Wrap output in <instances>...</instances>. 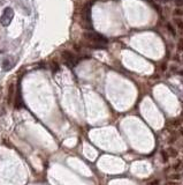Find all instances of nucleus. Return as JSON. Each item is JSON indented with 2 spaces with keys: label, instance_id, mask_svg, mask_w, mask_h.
Returning <instances> with one entry per match:
<instances>
[{
  "label": "nucleus",
  "instance_id": "1",
  "mask_svg": "<svg viewBox=\"0 0 183 185\" xmlns=\"http://www.w3.org/2000/svg\"><path fill=\"white\" fill-rule=\"evenodd\" d=\"M13 18H14V11H13L11 7L5 8L4 13H3L1 18H0V23L4 25V27H7V25L12 22Z\"/></svg>",
  "mask_w": 183,
  "mask_h": 185
},
{
  "label": "nucleus",
  "instance_id": "2",
  "mask_svg": "<svg viewBox=\"0 0 183 185\" xmlns=\"http://www.w3.org/2000/svg\"><path fill=\"white\" fill-rule=\"evenodd\" d=\"M62 57H64L65 63H66L68 66L73 67V66L76 64V60H75V56L71 53V51H64V52H62Z\"/></svg>",
  "mask_w": 183,
  "mask_h": 185
},
{
  "label": "nucleus",
  "instance_id": "3",
  "mask_svg": "<svg viewBox=\"0 0 183 185\" xmlns=\"http://www.w3.org/2000/svg\"><path fill=\"white\" fill-rule=\"evenodd\" d=\"M12 67H13V63L11 61V59H5L4 63H3V68H4V71H9Z\"/></svg>",
  "mask_w": 183,
  "mask_h": 185
},
{
  "label": "nucleus",
  "instance_id": "4",
  "mask_svg": "<svg viewBox=\"0 0 183 185\" xmlns=\"http://www.w3.org/2000/svg\"><path fill=\"white\" fill-rule=\"evenodd\" d=\"M13 88H14L13 85L9 86V95H8V101H9V102H11L12 98H13Z\"/></svg>",
  "mask_w": 183,
  "mask_h": 185
},
{
  "label": "nucleus",
  "instance_id": "5",
  "mask_svg": "<svg viewBox=\"0 0 183 185\" xmlns=\"http://www.w3.org/2000/svg\"><path fill=\"white\" fill-rule=\"evenodd\" d=\"M182 177L181 175H179V174H173V175H170V176H168V178H170V179H180V178Z\"/></svg>",
  "mask_w": 183,
  "mask_h": 185
},
{
  "label": "nucleus",
  "instance_id": "6",
  "mask_svg": "<svg viewBox=\"0 0 183 185\" xmlns=\"http://www.w3.org/2000/svg\"><path fill=\"white\" fill-rule=\"evenodd\" d=\"M167 153H170V154H169L170 156H176L177 152H176L175 149H173V148H168V149H167Z\"/></svg>",
  "mask_w": 183,
  "mask_h": 185
},
{
  "label": "nucleus",
  "instance_id": "7",
  "mask_svg": "<svg viewBox=\"0 0 183 185\" xmlns=\"http://www.w3.org/2000/svg\"><path fill=\"white\" fill-rule=\"evenodd\" d=\"M175 23H176V25H177L179 28H183V22H182V20H180V19H176V20H175Z\"/></svg>",
  "mask_w": 183,
  "mask_h": 185
},
{
  "label": "nucleus",
  "instance_id": "8",
  "mask_svg": "<svg viewBox=\"0 0 183 185\" xmlns=\"http://www.w3.org/2000/svg\"><path fill=\"white\" fill-rule=\"evenodd\" d=\"M161 156H162V159H164V161H165V162L168 160V155L166 154V152H161Z\"/></svg>",
  "mask_w": 183,
  "mask_h": 185
},
{
  "label": "nucleus",
  "instance_id": "9",
  "mask_svg": "<svg viewBox=\"0 0 183 185\" xmlns=\"http://www.w3.org/2000/svg\"><path fill=\"white\" fill-rule=\"evenodd\" d=\"M176 5H177V6H182V5H183V0H177V1H176Z\"/></svg>",
  "mask_w": 183,
  "mask_h": 185
},
{
  "label": "nucleus",
  "instance_id": "10",
  "mask_svg": "<svg viewBox=\"0 0 183 185\" xmlns=\"http://www.w3.org/2000/svg\"><path fill=\"white\" fill-rule=\"evenodd\" d=\"M159 184V181H153L150 185H158Z\"/></svg>",
  "mask_w": 183,
  "mask_h": 185
},
{
  "label": "nucleus",
  "instance_id": "11",
  "mask_svg": "<svg viewBox=\"0 0 183 185\" xmlns=\"http://www.w3.org/2000/svg\"><path fill=\"white\" fill-rule=\"evenodd\" d=\"M165 185H176L175 183H173V182H168V183H166Z\"/></svg>",
  "mask_w": 183,
  "mask_h": 185
}]
</instances>
